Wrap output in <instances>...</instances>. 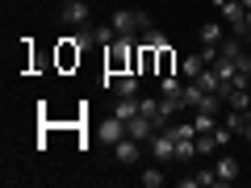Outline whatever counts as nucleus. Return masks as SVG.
<instances>
[{
  "label": "nucleus",
  "mask_w": 251,
  "mask_h": 188,
  "mask_svg": "<svg viewBox=\"0 0 251 188\" xmlns=\"http://www.w3.org/2000/svg\"><path fill=\"white\" fill-rule=\"evenodd\" d=\"M105 92L113 96H138V71H117V75H105Z\"/></svg>",
  "instance_id": "nucleus-4"
},
{
  "label": "nucleus",
  "mask_w": 251,
  "mask_h": 188,
  "mask_svg": "<svg viewBox=\"0 0 251 188\" xmlns=\"http://www.w3.org/2000/svg\"><path fill=\"white\" fill-rule=\"evenodd\" d=\"M59 17H63V25H67V29H88L92 25V9L84 4V0H63V13H59Z\"/></svg>",
  "instance_id": "nucleus-2"
},
{
  "label": "nucleus",
  "mask_w": 251,
  "mask_h": 188,
  "mask_svg": "<svg viewBox=\"0 0 251 188\" xmlns=\"http://www.w3.org/2000/svg\"><path fill=\"white\" fill-rule=\"evenodd\" d=\"M214 184H218V171H214V167L197 171V188H214Z\"/></svg>",
  "instance_id": "nucleus-18"
},
{
  "label": "nucleus",
  "mask_w": 251,
  "mask_h": 188,
  "mask_svg": "<svg viewBox=\"0 0 251 188\" xmlns=\"http://www.w3.org/2000/svg\"><path fill=\"white\" fill-rule=\"evenodd\" d=\"M247 113H251V109H247Z\"/></svg>",
  "instance_id": "nucleus-22"
},
{
  "label": "nucleus",
  "mask_w": 251,
  "mask_h": 188,
  "mask_svg": "<svg viewBox=\"0 0 251 188\" xmlns=\"http://www.w3.org/2000/svg\"><path fill=\"white\" fill-rule=\"evenodd\" d=\"M113 113L122 117V121H130V117H138V113H143V96H117Z\"/></svg>",
  "instance_id": "nucleus-10"
},
{
  "label": "nucleus",
  "mask_w": 251,
  "mask_h": 188,
  "mask_svg": "<svg viewBox=\"0 0 251 188\" xmlns=\"http://www.w3.org/2000/svg\"><path fill=\"white\" fill-rule=\"evenodd\" d=\"M243 42H251V9H247V21H243Z\"/></svg>",
  "instance_id": "nucleus-20"
},
{
  "label": "nucleus",
  "mask_w": 251,
  "mask_h": 188,
  "mask_svg": "<svg viewBox=\"0 0 251 188\" xmlns=\"http://www.w3.org/2000/svg\"><path fill=\"white\" fill-rule=\"evenodd\" d=\"M222 34H226V25L222 21H205V25H201V46H222Z\"/></svg>",
  "instance_id": "nucleus-11"
},
{
  "label": "nucleus",
  "mask_w": 251,
  "mask_h": 188,
  "mask_svg": "<svg viewBox=\"0 0 251 188\" xmlns=\"http://www.w3.org/2000/svg\"><path fill=\"white\" fill-rule=\"evenodd\" d=\"M138 46H151V50H159V46H168V38H163V34H159V29H155V25H151V29H147V34H143V38H138Z\"/></svg>",
  "instance_id": "nucleus-16"
},
{
  "label": "nucleus",
  "mask_w": 251,
  "mask_h": 188,
  "mask_svg": "<svg viewBox=\"0 0 251 188\" xmlns=\"http://www.w3.org/2000/svg\"><path fill=\"white\" fill-rule=\"evenodd\" d=\"M97 138H100V142H109V146H117L122 138H130V134H126V121H122V117L109 113V117H100V121H97Z\"/></svg>",
  "instance_id": "nucleus-5"
},
{
  "label": "nucleus",
  "mask_w": 251,
  "mask_h": 188,
  "mask_svg": "<svg viewBox=\"0 0 251 188\" xmlns=\"http://www.w3.org/2000/svg\"><path fill=\"white\" fill-rule=\"evenodd\" d=\"M147 151L155 155V163H172L176 159V134H172V130H155L151 142H147Z\"/></svg>",
  "instance_id": "nucleus-3"
},
{
  "label": "nucleus",
  "mask_w": 251,
  "mask_h": 188,
  "mask_svg": "<svg viewBox=\"0 0 251 188\" xmlns=\"http://www.w3.org/2000/svg\"><path fill=\"white\" fill-rule=\"evenodd\" d=\"M159 75H172V50L159 46Z\"/></svg>",
  "instance_id": "nucleus-19"
},
{
  "label": "nucleus",
  "mask_w": 251,
  "mask_h": 188,
  "mask_svg": "<svg viewBox=\"0 0 251 188\" xmlns=\"http://www.w3.org/2000/svg\"><path fill=\"white\" fill-rule=\"evenodd\" d=\"M193 125H197V134H214V130H218V113L197 109V113H193Z\"/></svg>",
  "instance_id": "nucleus-14"
},
{
  "label": "nucleus",
  "mask_w": 251,
  "mask_h": 188,
  "mask_svg": "<svg viewBox=\"0 0 251 188\" xmlns=\"http://www.w3.org/2000/svg\"><path fill=\"white\" fill-rule=\"evenodd\" d=\"M138 155H143V142H138V138H122V142L113 146V159L122 163V167H134Z\"/></svg>",
  "instance_id": "nucleus-7"
},
{
  "label": "nucleus",
  "mask_w": 251,
  "mask_h": 188,
  "mask_svg": "<svg viewBox=\"0 0 251 188\" xmlns=\"http://www.w3.org/2000/svg\"><path fill=\"white\" fill-rule=\"evenodd\" d=\"M143 184H147V188H159V184H163V167H147V171H143Z\"/></svg>",
  "instance_id": "nucleus-17"
},
{
  "label": "nucleus",
  "mask_w": 251,
  "mask_h": 188,
  "mask_svg": "<svg viewBox=\"0 0 251 188\" xmlns=\"http://www.w3.org/2000/svg\"><path fill=\"white\" fill-rule=\"evenodd\" d=\"M205 67H209V59L197 50V54H188V59H184V67H180V71H184V80H197V75L205 71Z\"/></svg>",
  "instance_id": "nucleus-13"
},
{
  "label": "nucleus",
  "mask_w": 251,
  "mask_h": 188,
  "mask_svg": "<svg viewBox=\"0 0 251 188\" xmlns=\"http://www.w3.org/2000/svg\"><path fill=\"white\" fill-rule=\"evenodd\" d=\"M214 171H218V184H234V180H239V159H234V155H218Z\"/></svg>",
  "instance_id": "nucleus-9"
},
{
  "label": "nucleus",
  "mask_w": 251,
  "mask_h": 188,
  "mask_svg": "<svg viewBox=\"0 0 251 188\" xmlns=\"http://www.w3.org/2000/svg\"><path fill=\"white\" fill-rule=\"evenodd\" d=\"M159 96H184V80H176V75H163V80H159Z\"/></svg>",
  "instance_id": "nucleus-15"
},
{
  "label": "nucleus",
  "mask_w": 251,
  "mask_h": 188,
  "mask_svg": "<svg viewBox=\"0 0 251 188\" xmlns=\"http://www.w3.org/2000/svg\"><path fill=\"white\" fill-rule=\"evenodd\" d=\"M239 4H243V9H251V0H239Z\"/></svg>",
  "instance_id": "nucleus-21"
},
{
  "label": "nucleus",
  "mask_w": 251,
  "mask_h": 188,
  "mask_svg": "<svg viewBox=\"0 0 251 188\" xmlns=\"http://www.w3.org/2000/svg\"><path fill=\"white\" fill-rule=\"evenodd\" d=\"M109 21H113L117 38H130V42H138V38L151 29V17H147V13H138V9H117Z\"/></svg>",
  "instance_id": "nucleus-1"
},
{
  "label": "nucleus",
  "mask_w": 251,
  "mask_h": 188,
  "mask_svg": "<svg viewBox=\"0 0 251 188\" xmlns=\"http://www.w3.org/2000/svg\"><path fill=\"white\" fill-rule=\"evenodd\" d=\"M155 130H159V125H155L151 117H143V113L126 121V134H130V138H138V142H151V134H155Z\"/></svg>",
  "instance_id": "nucleus-8"
},
{
  "label": "nucleus",
  "mask_w": 251,
  "mask_h": 188,
  "mask_svg": "<svg viewBox=\"0 0 251 188\" xmlns=\"http://www.w3.org/2000/svg\"><path fill=\"white\" fill-rule=\"evenodd\" d=\"M80 54H84V46L75 42V38H63V46H59V63H63V67L80 63Z\"/></svg>",
  "instance_id": "nucleus-12"
},
{
  "label": "nucleus",
  "mask_w": 251,
  "mask_h": 188,
  "mask_svg": "<svg viewBox=\"0 0 251 188\" xmlns=\"http://www.w3.org/2000/svg\"><path fill=\"white\" fill-rule=\"evenodd\" d=\"M222 21H226V29H230L234 38H243V21H247V9H243L239 0H226V4H222Z\"/></svg>",
  "instance_id": "nucleus-6"
}]
</instances>
